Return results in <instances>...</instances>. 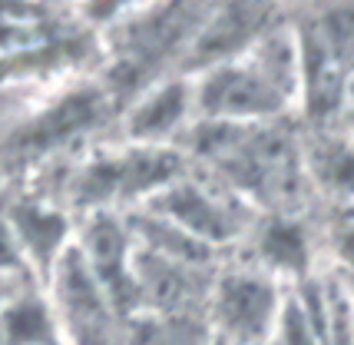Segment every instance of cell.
Wrapping results in <instances>:
<instances>
[{"instance_id":"obj_1","label":"cell","mask_w":354,"mask_h":345,"mask_svg":"<svg viewBox=\"0 0 354 345\" xmlns=\"http://www.w3.org/2000/svg\"><path fill=\"white\" fill-rule=\"evenodd\" d=\"M199 123H281L301 107V50L292 20L281 17L239 57L192 77Z\"/></svg>"},{"instance_id":"obj_2","label":"cell","mask_w":354,"mask_h":345,"mask_svg":"<svg viewBox=\"0 0 354 345\" xmlns=\"http://www.w3.org/2000/svg\"><path fill=\"white\" fill-rule=\"evenodd\" d=\"M139 209L156 216V220L169 222L179 233L192 236L196 242H202L212 252H222L235 242H242L252 220L259 216V213H248L252 206H245L239 196H232L216 179L192 176V170L179 176L176 183H169L162 193H156L153 200Z\"/></svg>"},{"instance_id":"obj_3","label":"cell","mask_w":354,"mask_h":345,"mask_svg":"<svg viewBox=\"0 0 354 345\" xmlns=\"http://www.w3.org/2000/svg\"><path fill=\"white\" fill-rule=\"evenodd\" d=\"M288 285L248 266L218 269L205 292V322L229 345H265L285 309Z\"/></svg>"},{"instance_id":"obj_4","label":"cell","mask_w":354,"mask_h":345,"mask_svg":"<svg viewBox=\"0 0 354 345\" xmlns=\"http://www.w3.org/2000/svg\"><path fill=\"white\" fill-rule=\"evenodd\" d=\"M73 249L90 269L120 319L139 315L136 289V239L126 213H90L77 220Z\"/></svg>"},{"instance_id":"obj_5","label":"cell","mask_w":354,"mask_h":345,"mask_svg":"<svg viewBox=\"0 0 354 345\" xmlns=\"http://www.w3.org/2000/svg\"><path fill=\"white\" fill-rule=\"evenodd\" d=\"M199 123L192 77L166 73L129 96L120 113V143L149 150H183Z\"/></svg>"},{"instance_id":"obj_6","label":"cell","mask_w":354,"mask_h":345,"mask_svg":"<svg viewBox=\"0 0 354 345\" xmlns=\"http://www.w3.org/2000/svg\"><path fill=\"white\" fill-rule=\"evenodd\" d=\"M0 209L10 222V233H14L17 246L24 252V263L30 269L33 283L44 285L50 269L73 246L77 216L60 200H53L46 189L33 186L24 189V193H14V196H3Z\"/></svg>"},{"instance_id":"obj_7","label":"cell","mask_w":354,"mask_h":345,"mask_svg":"<svg viewBox=\"0 0 354 345\" xmlns=\"http://www.w3.org/2000/svg\"><path fill=\"white\" fill-rule=\"evenodd\" d=\"M278 7L265 3H222V7H205L199 27L192 33L183 57L185 77H196L202 70H212L218 63L239 60L272 24L281 20Z\"/></svg>"},{"instance_id":"obj_8","label":"cell","mask_w":354,"mask_h":345,"mask_svg":"<svg viewBox=\"0 0 354 345\" xmlns=\"http://www.w3.org/2000/svg\"><path fill=\"white\" fill-rule=\"evenodd\" d=\"M242 242L252 246L248 266L268 272L272 279L285 283L288 289L315 276V246L305 222L288 213H259Z\"/></svg>"},{"instance_id":"obj_9","label":"cell","mask_w":354,"mask_h":345,"mask_svg":"<svg viewBox=\"0 0 354 345\" xmlns=\"http://www.w3.org/2000/svg\"><path fill=\"white\" fill-rule=\"evenodd\" d=\"M57 332V319L46 302L44 285H20L0 306V345H44Z\"/></svg>"},{"instance_id":"obj_10","label":"cell","mask_w":354,"mask_h":345,"mask_svg":"<svg viewBox=\"0 0 354 345\" xmlns=\"http://www.w3.org/2000/svg\"><path fill=\"white\" fill-rule=\"evenodd\" d=\"M212 329L205 315L169 312V315H136L126 345H209Z\"/></svg>"},{"instance_id":"obj_11","label":"cell","mask_w":354,"mask_h":345,"mask_svg":"<svg viewBox=\"0 0 354 345\" xmlns=\"http://www.w3.org/2000/svg\"><path fill=\"white\" fill-rule=\"evenodd\" d=\"M265 345H322L318 329H315L311 315L305 312V306L298 302L295 289H288L285 309H281L275 329H272V335H268V342Z\"/></svg>"},{"instance_id":"obj_12","label":"cell","mask_w":354,"mask_h":345,"mask_svg":"<svg viewBox=\"0 0 354 345\" xmlns=\"http://www.w3.org/2000/svg\"><path fill=\"white\" fill-rule=\"evenodd\" d=\"M322 163V179L338 193H354V150L351 146H328Z\"/></svg>"},{"instance_id":"obj_13","label":"cell","mask_w":354,"mask_h":345,"mask_svg":"<svg viewBox=\"0 0 354 345\" xmlns=\"http://www.w3.org/2000/svg\"><path fill=\"white\" fill-rule=\"evenodd\" d=\"M0 279H10V283H33L30 269L24 263V252H20L14 233H10V222L3 216V209H0Z\"/></svg>"},{"instance_id":"obj_14","label":"cell","mask_w":354,"mask_h":345,"mask_svg":"<svg viewBox=\"0 0 354 345\" xmlns=\"http://www.w3.org/2000/svg\"><path fill=\"white\" fill-rule=\"evenodd\" d=\"M331 259H335L331 272H338L344 283L354 285V216L341 220L335 226V233H331Z\"/></svg>"},{"instance_id":"obj_15","label":"cell","mask_w":354,"mask_h":345,"mask_svg":"<svg viewBox=\"0 0 354 345\" xmlns=\"http://www.w3.org/2000/svg\"><path fill=\"white\" fill-rule=\"evenodd\" d=\"M341 116L348 120V126L354 130V70L351 77H348V90H344V110H341Z\"/></svg>"},{"instance_id":"obj_16","label":"cell","mask_w":354,"mask_h":345,"mask_svg":"<svg viewBox=\"0 0 354 345\" xmlns=\"http://www.w3.org/2000/svg\"><path fill=\"white\" fill-rule=\"evenodd\" d=\"M20 285H30V283H10V279H0V306H3L7 299L14 296V292L20 289Z\"/></svg>"},{"instance_id":"obj_17","label":"cell","mask_w":354,"mask_h":345,"mask_svg":"<svg viewBox=\"0 0 354 345\" xmlns=\"http://www.w3.org/2000/svg\"><path fill=\"white\" fill-rule=\"evenodd\" d=\"M7 196V166H3V159H0V200Z\"/></svg>"},{"instance_id":"obj_18","label":"cell","mask_w":354,"mask_h":345,"mask_svg":"<svg viewBox=\"0 0 354 345\" xmlns=\"http://www.w3.org/2000/svg\"><path fill=\"white\" fill-rule=\"evenodd\" d=\"M44 345H66V342H63V335H53V339H50V342H44Z\"/></svg>"},{"instance_id":"obj_19","label":"cell","mask_w":354,"mask_h":345,"mask_svg":"<svg viewBox=\"0 0 354 345\" xmlns=\"http://www.w3.org/2000/svg\"><path fill=\"white\" fill-rule=\"evenodd\" d=\"M209 345H229V342H222V339H218V335H212V342Z\"/></svg>"}]
</instances>
